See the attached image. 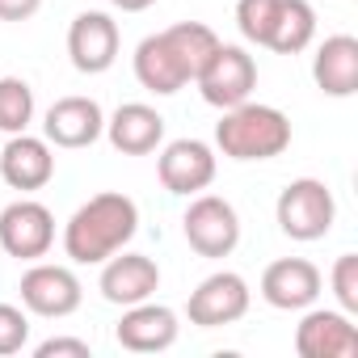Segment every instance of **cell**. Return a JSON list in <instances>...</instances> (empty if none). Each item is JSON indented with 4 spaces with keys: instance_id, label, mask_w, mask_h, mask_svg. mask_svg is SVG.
<instances>
[{
    "instance_id": "cell-1",
    "label": "cell",
    "mask_w": 358,
    "mask_h": 358,
    "mask_svg": "<svg viewBox=\"0 0 358 358\" xmlns=\"http://www.w3.org/2000/svg\"><path fill=\"white\" fill-rule=\"evenodd\" d=\"M135 232H139L135 199H127L118 190H101L85 207H76L72 220L64 224V253L76 266H101L106 257L127 249L135 241Z\"/></svg>"
},
{
    "instance_id": "cell-2",
    "label": "cell",
    "mask_w": 358,
    "mask_h": 358,
    "mask_svg": "<svg viewBox=\"0 0 358 358\" xmlns=\"http://www.w3.org/2000/svg\"><path fill=\"white\" fill-rule=\"evenodd\" d=\"M215 148L228 160H274L291 148V118L278 106L241 101L215 122Z\"/></svg>"
},
{
    "instance_id": "cell-3",
    "label": "cell",
    "mask_w": 358,
    "mask_h": 358,
    "mask_svg": "<svg viewBox=\"0 0 358 358\" xmlns=\"http://www.w3.org/2000/svg\"><path fill=\"white\" fill-rule=\"evenodd\" d=\"M274 220H278L282 236H291V241H303V245L320 241V236H329V228L337 220L333 190L324 182H316V177H295L274 203Z\"/></svg>"
},
{
    "instance_id": "cell-4",
    "label": "cell",
    "mask_w": 358,
    "mask_h": 358,
    "mask_svg": "<svg viewBox=\"0 0 358 358\" xmlns=\"http://www.w3.org/2000/svg\"><path fill=\"white\" fill-rule=\"evenodd\" d=\"M194 85H199V93H203L207 106L232 110V106H241V101L253 97V89H257V64H253V55L245 47L220 43L215 55L207 59V68L194 76Z\"/></svg>"
},
{
    "instance_id": "cell-5",
    "label": "cell",
    "mask_w": 358,
    "mask_h": 358,
    "mask_svg": "<svg viewBox=\"0 0 358 358\" xmlns=\"http://www.w3.org/2000/svg\"><path fill=\"white\" fill-rule=\"evenodd\" d=\"M182 232L199 257H228L241 245V215L228 199L199 194L182 215Z\"/></svg>"
},
{
    "instance_id": "cell-6",
    "label": "cell",
    "mask_w": 358,
    "mask_h": 358,
    "mask_svg": "<svg viewBox=\"0 0 358 358\" xmlns=\"http://www.w3.org/2000/svg\"><path fill=\"white\" fill-rule=\"evenodd\" d=\"M55 245V215L38 199H17L0 211V249L17 262H38Z\"/></svg>"
},
{
    "instance_id": "cell-7",
    "label": "cell",
    "mask_w": 358,
    "mask_h": 358,
    "mask_svg": "<svg viewBox=\"0 0 358 358\" xmlns=\"http://www.w3.org/2000/svg\"><path fill=\"white\" fill-rule=\"evenodd\" d=\"M118 47H122V34H118V22L101 9H85L76 13V22L68 26V59L76 72L85 76H101L114 68L118 59Z\"/></svg>"
},
{
    "instance_id": "cell-8",
    "label": "cell",
    "mask_w": 358,
    "mask_h": 358,
    "mask_svg": "<svg viewBox=\"0 0 358 358\" xmlns=\"http://www.w3.org/2000/svg\"><path fill=\"white\" fill-rule=\"evenodd\" d=\"M80 299H85V287H80V278L68 266L38 262V266H30L22 274V303L34 316L64 320V316H72L80 308Z\"/></svg>"
},
{
    "instance_id": "cell-9",
    "label": "cell",
    "mask_w": 358,
    "mask_h": 358,
    "mask_svg": "<svg viewBox=\"0 0 358 358\" xmlns=\"http://www.w3.org/2000/svg\"><path fill=\"white\" fill-rule=\"evenodd\" d=\"M249 282L236 274V270H220L211 278H203L194 291H190V303H186V316L190 324L199 329H220V324H236L245 312H249Z\"/></svg>"
},
{
    "instance_id": "cell-10",
    "label": "cell",
    "mask_w": 358,
    "mask_h": 358,
    "mask_svg": "<svg viewBox=\"0 0 358 358\" xmlns=\"http://www.w3.org/2000/svg\"><path fill=\"white\" fill-rule=\"evenodd\" d=\"M156 173L169 194H203L215 182V152L203 139H173L164 143Z\"/></svg>"
},
{
    "instance_id": "cell-11",
    "label": "cell",
    "mask_w": 358,
    "mask_h": 358,
    "mask_svg": "<svg viewBox=\"0 0 358 358\" xmlns=\"http://www.w3.org/2000/svg\"><path fill=\"white\" fill-rule=\"evenodd\" d=\"M324 278L308 257H278L262 274V299L278 312H303L320 299Z\"/></svg>"
},
{
    "instance_id": "cell-12",
    "label": "cell",
    "mask_w": 358,
    "mask_h": 358,
    "mask_svg": "<svg viewBox=\"0 0 358 358\" xmlns=\"http://www.w3.org/2000/svg\"><path fill=\"white\" fill-rule=\"evenodd\" d=\"M295 350L299 358H354L358 354V324L350 312L333 308H312L295 324Z\"/></svg>"
},
{
    "instance_id": "cell-13",
    "label": "cell",
    "mask_w": 358,
    "mask_h": 358,
    "mask_svg": "<svg viewBox=\"0 0 358 358\" xmlns=\"http://www.w3.org/2000/svg\"><path fill=\"white\" fill-rule=\"evenodd\" d=\"M101 295L106 303H118V308H131V303H143L160 291V266L143 253H114L101 262Z\"/></svg>"
},
{
    "instance_id": "cell-14",
    "label": "cell",
    "mask_w": 358,
    "mask_h": 358,
    "mask_svg": "<svg viewBox=\"0 0 358 358\" xmlns=\"http://www.w3.org/2000/svg\"><path fill=\"white\" fill-rule=\"evenodd\" d=\"M106 135V114L93 97H59L43 118V139L51 148H89Z\"/></svg>"
},
{
    "instance_id": "cell-15",
    "label": "cell",
    "mask_w": 358,
    "mask_h": 358,
    "mask_svg": "<svg viewBox=\"0 0 358 358\" xmlns=\"http://www.w3.org/2000/svg\"><path fill=\"white\" fill-rule=\"evenodd\" d=\"M0 177H5V186H13L22 194L43 190L55 177V152H51V143L38 139V135H26V131L9 135L5 152H0Z\"/></svg>"
},
{
    "instance_id": "cell-16",
    "label": "cell",
    "mask_w": 358,
    "mask_h": 358,
    "mask_svg": "<svg viewBox=\"0 0 358 358\" xmlns=\"http://www.w3.org/2000/svg\"><path fill=\"white\" fill-rule=\"evenodd\" d=\"M177 333H182V324H177V312L164 308V303H131L114 329L118 345L131 350V354H160L177 341Z\"/></svg>"
},
{
    "instance_id": "cell-17",
    "label": "cell",
    "mask_w": 358,
    "mask_h": 358,
    "mask_svg": "<svg viewBox=\"0 0 358 358\" xmlns=\"http://www.w3.org/2000/svg\"><path fill=\"white\" fill-rule=\"evenodd\" d=\"M312 80L324 97H354L358 93V38L354 34L324 38L312 59Z\"/></svg>"
},
{
    "instance_id": "cell-18",
    "label": "cell",
    "mask_w": 358,
    "mask_h": 358,
    "mask_svg": "<svg viewBox=\"0 0 358 358\" xmlns=\"http://www.w3.org/2000/svg\"><path fill=\"white\" fill-rule=\"evenodd\" d=\"M106 139L122 156H148L164 143V118L143 101H127L106 118Z\"/></svg>"
},
{
    "instance_id": "cell-19",
    "label": "cell",
    "mask_w": 358,
    "mask_h": 358,
    "mask_svg": "<svg viewBox=\"0 0 358 358\" xmlns=\"http://www.w3.org/2000/svg\"><path fill=\"white\" fill-rule=\"evenodd\" d=\"M135 80H139L148 93H156V97H169V93H177V89L190 85V76H186L182 59H177V51L169 47L164 30H160V34H148V38L135 47Z\"/></svg>"
},
{
    "instance_id": "cell-20",
    "label": "cell",
    "mask_w": 358,
    "mask_h": 358,
    "mask_svg": "<svg viewBox=\"0 0 358 358\" xmlns=\"http://www.w3.org/2000/svg\"><path fill=\"white\" fill-rule=\"evenodd\" d=\"M312 38H316V9L308 0H278V17L266 47L278 55H299Z\"/></svg>"
},
{
    "instance_id": "cell-21",
    "label": "cell",
    "mask_w": 358,
    "mask_h": 358,
    "mask_svg": "<svg viewBox=\"0 0 358 358\" xmlns=\"http://www.w3.org/2000/svg\"><path fill=\"white\" fill-rule=\"evenodd\" d=\"M164 38H169V47L177 51V59H182V68H186L190 80L207 68V59H211L215 47H220V34H215L211 26H203V22H177V26L164 30Z\"/></svg>"
},
{
    "instance_id": "cell-22",
    "label": "cell",
    "mask_w": 358,
    "mask_h": 358,
    "mask_svg": "<svg viewBox=\"0 0 358 358\" xmlns=\"http://www.w3.org/2000/svg\"><path fill=\"white\" fill-rule=\"evenodd\" d=\"M34 118V89L22 76H0V131H26Z\"/></svg>"
},
{
    "instance_id": "cell-23",
    "label": "cell",
    "mask_w": 358,
    "mask_h": 358,
    "mask_svg": "<svg viewBox=\"0 0 358 358\" xmlns=\"http://www.w3.org/2000/svg\"><path fill=\"white\" fill-rule=\"evenodd\" d=\"M274 17H278V0H236V26L249 43L266 47L270 43V30H274Z\"/></svg>"
},
{
    "instance_id": "cell-24",
    "label": "cell",
    "mask_w": 358,
    "mask_h": 358,
    "mask_svg": "<svg viewBox=\"0 0 358 358\" xmlns=\"http://www.w3.org/2000/svg\"><path fill=\"white\" fill-rule=\"evenodd\" d=\"M329 287L341 303V312L358 316V253H341L333 262V274H329Z\"/></svg>"
},
{
    "instance_id": "cell-25",
    "label": "cell",
    "mask_w": 358,
    "mask_h": 358,
    "mask_svg": "<svg viewBox=\"0 0 358 358\" xmlns=\"http://www.w3.org/2000/svg\"><path fill=\"white\" fill-rule=\"evenodd\" d=\"M30 341V316L17 303H0V358L17 354Z\"/></svg>"
},
{
    "instance_id": "cell-26",
    "label": "cell",
    "mask_w": 358,
    "mask_h": 358,
    "mask_svg": "<svg viewBox=\"0 0 358 358\" xmlns=\"http://www.w3.org/2000/svg\"><path fill=\"white\" fill-rule=\"evenodd\" d=\"M64 354H72V358H89L93 350H89L85 337H47V341L34 345V358H64Z\"/></svg>"
},
{
    "instance_id": "cell-27",
    "label": "cell",
    "mask_w": 358,
    "mask_h": 358,
    "mask_svg": "<svg viewBox=\"0 0 358 358\" xmlns=\"http://www.w3.org/2000/svg\"><path fill=\"white\" fill-rule=\"evenodd\" d=\"M43 9V0H0V22H30Z\"/></svg>"
},
{
    "instance_id": "cell-28",
    "label": "cell",
    "mask_w": 358,
    "mask_h": 358,
    "mask_svg": "<svg viewBox=\"0 0 358 358\" xmlns=\"http://www.w3.org/2000/svg\"><path fill=\"white\" fill-rule=\"evenodd\" d=\"M114 9H122V13H143V9H152L156 0H110Z\"/></svg>"
}]
</instances>
